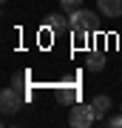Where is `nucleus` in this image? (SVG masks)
I'll list each match as a JSON object with an SVG mask.
<instances>
[{
	"label": "nucleus",
	"mask_w": 122,
	"mask_h": 128,
	"mask_svg": "<svg viewBox=\"0 0 122 128\" xmlns=\"http://www.w3.org/2000/svg\"><path fill=\"white\" fill-rule=\"evenodd\" d=\"M71 32L74 34H88V32H94L97 28V17L91 12H82V9H77V12H71Z\"/></svg>",
	"instance_id": "obj_2"
},
{
	"label": "nucleus",
	"mask_w": 122,
	"mask_h": 128,
	"mask_svg": "<svg viewBox=\"0 0 122 128\" xmlns=\"http://www.w3.org/2000/svg\"><path fill=\"white\" fill-rule=\"evenodd\" d=\"M91 108H94L97 120H105L108 111H111V97H108V94H97L94 100H91Z\"/></svg>",
	"instance_id": "obj_4"
},
{
	"label": "nucleus",
	"mask_w": 122,
	"mask_h": 128,
	"mask_svg": "<svg viewBox=\"0 0 122 128\" xmlns=\"http://www.w3.org/2000/svg\"><path fill=\"white\" fill-rule=\"evenodd\" d=\"M94 122H97V114L91 108V102L88 105H74L71 114H68V125H74V128H88Z\"/></svg>",
	"instance_id": "obj_1"
},
{
	"label": "nucleus",
	"mask_w": 122,
	"mask_h": 128,
	"mask_svg": "<svg viewBox=\"0 0 122 128\" xmlns=\"http://www.w3.org/2000/svg\"><path fill=\"white\" fill-rule=\"evenodd\" d=\"M45 26H48L54 34H63V32H68V28H71V20H65L63 14H51V17L45 20Z\"/></svg>",
	"instance_id": "obj_6"
},
{
	"label": "nucleus",
	"mask_w": 122,
	"mask_h": 128,
	"mask_svg": "<svg viewBox=\"0 0 122 128\" xmlns=\"http://www.w3.org/2000/svg\"><path fill=\"white\" fill-rule=\"evenodd\" d=\"M23 105V97L17 94V88H3V94H0V108H3V114H14Z\"/></svg>",
	"instance_id": "obj_3"
},
{
	"label": "nucleus",
	"mask_w": 122,
	"mask_h": 128,
	"mask_svg": "<svg viewBox=\"0 0 122 128\" xmlns=\"http://www.w3.org/2000/svg\"><path fill=\"white\" fill-rule=\"evenodd\" d=\"M60 3H63V12H77L82 6V0H60Z\"/></svg>",
	"instance_id": "obj_8"
},
{
	"label": "nucleus",
	"mask_w": 122,
	"mask_h": 128,
	"mask_svg": "<svg viewBox=\"0 0 122 128\" xmlns=\"http://www.w3.org/2000/svg\"><path fill=\"white\" fill-rule=\"evenodd\" d=\"M108 125H111V128H122V114L111 117V120H108Z\"/></svg>",
	"instance_id": "obj_9"
},
{
	"label": "nucleus",
	"mask_w": 122,
	"mask_h": 128,
	"mask_svg": "<svg viewBox=\"0 0 122 128\" xmlns=\"http://www.w3.org/2000/svg\"><path fill=\"white\" fill-rule=\"evenodd\" d=\"M85 66H88V71H102L105 68V57L102 54H88V60H85Z\"/></svg>",
	"instance_id": "obj_7"
},
{
	"label": "nucleus",
	"mask_w": 122,
	"mask_h": 128,
	"mask_svg": "<svg viewBox=\"0 0 122 128\" xmlns=\"http://www.w3.org/2000/svg\"><path fill=\"white\" fill-rule=\"evenodd\" d=\"M97 6L105 17H122V0H97Z\"/></svg>",
	"instance_id": "obj_5"
}]
</instances>
